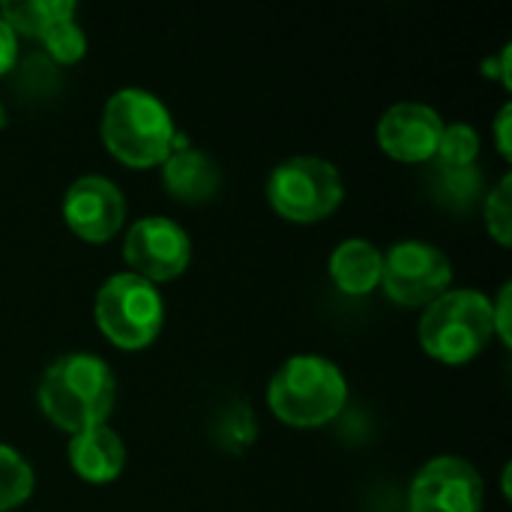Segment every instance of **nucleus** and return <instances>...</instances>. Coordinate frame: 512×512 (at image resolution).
<instances>
[{
    "mask_svg": "<svg viewBox=\"0 0 512 512\" xmlns=\"http://www.w3.org/2000/svg\"><path fill=\"white\" fill-rule=\"evenodd\" d=\"M384 255L369 240H345L330 255V279L348 297H363L381 285Z\"/></svg>",
    "mask_w": 512,
    "mask_h": 512,
    "instance_id": "4468645a",
    "label": "nucleus"
},
{
    "mask_svg": "<svg viewBox=\"0 0 512 512\" xmlns=\"http://www.w3.org/2000/svg\"><path fill=\"white\" fill-rule=\"evenodd\" d=\"M255 438H258V423H255V414L249 408L237 405L222 417V444L231 453L246 450Z\"/></svg>",
    "mask_w": 512,
    "mask_h": 512,
    "instance_id": "4be33fe9",
    "label": "nucleus"
},
{
    "mask_svg": "<svg viewBox=\"0 0 512 512\" xmlns=\"http://www.w3.org/2000/svg\"><path fill=\"white\" fill-rule=\"evenodd\" d=\"M42 48H45V57L57 66H72L84 57L87 51V36L84 30L75 24V18H66L60 21L45 39H42Z\"/></svg>",
    "mask_w": 512,
    "mask_h": 512,
    "instance_id": "aec40b11",
    "label": "nucleus"
},
{
    "mask_svg": "<svg viewBox=\"0 0 512 512\" xmlns=\"http://www.w3.org/2000/svg\"><path fill=\"white\" fill-rule=\"evenodd\" d=\"M174 123L159 96L141 87L117 90L102 111V141L129 168L162 165L174 150Z\"/></svg>",
    "mask_w": 512,
    "mask_h": 512,
    "instance_id": "7ed1b4c3",
    "label": "nucleus"
},
{
    "mask_svg": "<svg viewBox=\"0 0 512 512\" xmlns=\"http://www.w3.org/2000/svg\"><path fill=\"white\" fill-rule=\"evenodd\" d=\"M15 87L27 99H33V96H54L60 90L57 63H51L45 54H27L21 60V66H18Z\"/></svg>",
    "mask_w": 512,
    "mask_h": 512,
    "instance_id": "6ab92c4d",
    "label": "nucleus"
},
{
    "mask_svg": "<svg viewBox=\"0 0 512 512\" xmlns=\"http://www.w3.org/2000/svg\"><path fill=\"white\" fill-rule=\"evenodd\" d=\"M162 183H165V189H168V195L174 201L201 204V201H210L219 192L222 171L207 153L186 147L183 138L177 135L171 156L162 162Z\"/></svg>",
    "mask_w": 512,
    "mask_h": 512,
    "instance_id": "f8f14e48",
    "label": "nucleus"
},
{
    "mask_svg": "<svg viewBox=\"0 0 512 512\" xmlns=\"http://www.w3.org/2000/svg\"><path fill=\"white\" fill-rule=\"evenodd\" d=\"M69 465L72 471L93 483V486H105L114 483L123 468H126V447L120 441V435L108 426H96L87 429L81 435H72L69 441Z\"/></svg>",
    "mask_w": 512,
    "mask_h": 512,
    "instance_id": "ddd939ff",
    "label": "nucleus"
},
{
    "mask_svg": "<svg viewBox=\"0 0 512 512\" xmlns=\"http://www.w3.org/2000/svg\"><path fill=\"white\" fill-rule=\"evenodd\" d=\"M441 132L444 120L435 108L420 102H399L384 111L378 123V144L390 159L417 165L435 159Z\"/></svg>",
    "mask_w": 512,
    "mask_h": 512,
    "instance_id": "9b49d317",
    "label": "nucleus"
},
{
    "mask_svg": "<svg viewBox=\"0 0 512 512\" xmlns=\"http://www.w3.org/2000/svg\"><path fill=\"white\" fill-rule=\"evenodd\" d=\"M63 219L84 243H108L126 222V198L111 180L87 174L66 189Z\"/></svg>",
    "mask_w": 512,
    "mask_h": 512,
    "instance_id": "9d476101",
    "label": "nucleus"
},
{
    "mask_svg": "<svg viewBox=\"0 0 512 512\" xmlns=\"http://www.w3.org/2000/svg\"><path fill=\"white\" fill-rule=\"evenodd\" d=\"M6 126V108H3V102H0V129Z\"/></svg>",
    "mask_w": 512,
    "mask_h": 512,
    "instance_id": "bb28decb",
    "label": "nucleus"
},
{
    "mask_svg": "<svg viewBox=\"0 0 512 512\" xmlns=\"http://www.w3.org/2000/svg\"><path fill=\"white\" fill-rule=\"evenodd\" d=\"M510 189L512 177L510 174H504L501 183L486 195V228H489V234H492L501 246H510L512 243Z\"/></svg>",
    "mask_w": 512,
    "mask_h": 512,
    "instance_id": "412c9836",
    "label": "nucleus"
},
{
    "mask_svg": "<svg viewBox=\"0 0 512 512\" xmlns=\"http://www.w3.org/2000/svg\"><path fill=\"white\" fill-rule=\"evenodd\" d=\"M510 123H512V105H504L495 117V138H498V150L504 159H512V141H510Z\"/></svg>",
    "mask_w": 512,
    "mask_h": 512,
    "instance_id": "393cba45",
    "label": "nucleus"
},
{
    "mask_svg": "<svg viewBox=\"0 0 512 512\" xmlns=\"http://www.w3.org/2000/svg\"><path fill=\"white\" fill-rule=\"evenodd\" d=\"M348 384L336 363L318 354H297L267 384V408L285 426L318 429L342 414Z\"/></svg>",
    "mask_w": 512,
    "mask_h": 512,
    "instance_id": "f03ea898",
    "label": "nucleus"
},
{
    "mask_svg": "<svg viewBox=\"0 0 512 512\" xmlns=\"http://www.w3.org/2000/svg\"><path fill=\"white\" fill-rule=\"evenodd\" d=\"M510 294L512 285H504L498 300L492 303V327H495V336H501V342L510 348L512 336H510Z\"/></svg>",
    "mask_w": 512,
    "mask_h": 512,
    "instance_id": "5701e85b",
    "label": "nucleus"
},
{
    "mask_svg": "<svg viewBox=\"0 0 512 512\" xmlns=\"http://www.w3.org/2000/svg\"><path fill=\"white\" fill-rule=\"evenodd\" d=\"M432 192L435 198L462 213V210H471L480 195H483V174L477 165H468V168H438L435 171V183H432Z\"/></svg>",
    "mask_w": 512,
    "mask_h": 512,
    "instance_id": "dca6fc26",
    "label": "nucleus"
},
{
    "mask_svg": "<svg viewBox=\"0 0 512 512\" xmlns=\"http://www.w3.org/2000/svg\"><path fill=\"white\" fill-rule=\"evenodd\" d=\"M0 18L9 24V30L30 39H45L60 21L75 18L72 0H24V3H3Z\"/></svg>",
    "mask_w": 512,
    "mask_h": 512,
    "instance_id": "2eb2a0df",
    "label": "nucleus"
},
{
    "mask_svg": "<svg viewBox=\"0 0 512 512\" xmlns=\"http://www.w3.org/2000/svg\"><path fill=\"white\" fill-rule=\"evenodd\" d=\"M453 267L450 258L423 240H402L384 255L381 288L399 306H429L450 291Z\"/></svg>",
    "mask_w": 512,
    "mask_h": 512,
    "instance_id": "0eeeda50",
    "label": "nucleus"
},
{
    "mask_svg": "<svg viewBox=\"0 0 512 512\" xmlns=\"http://www.w3.org/2000/svg\"><path fill=\"white\" fill-rule=\"evenodd\" d=\"M510 57H512V48L507 45L504 51H501V57L495 60H486L483 63V69H486V75H492V78H501V84L504 87H512V78H510Z\"/></svg>",
    "mask_w": 512,
    "mask_h": 512,
    "instance_id": "a878e982",
    "label": "nucleus"
},
{
    "mask_svg": "<svg viewBox=\"0 0 512 512\" xmlns=\"http://www.w3.org/2000/svg\"><path fill=\"white\" fill-rule=\"evenodd\" d=\"M93 315L96 327L114 348L141 351L156 342L165 321V303L147 279L117 273L99 288Z\"/></svg>",
    "mask_w": 512,
    "mask_h": 512,
    "instance_id": "39448f33",
    "label": "nucleus"
},
{
    "mask_svg": "<svg viewBox=\"0 0 512 512\" xmlns=\"http://www.w3.org/2000/svg\"><path fill=\"white\" fill-rule=\"evenodd\" d=\"M36 477L24 456L6 444H0V512L21 507L33 495Z\"/></svg>",
    "mask_w": 512,
    "mask_h": 512,
    "instance_id": "f3484780",
    "label": "nucleus"
},
{
    "mask_svg": "<svg viewBox=\"0 0 512 512\" xmlns=\"http://www.w3.org/2000/svg\"><path fill=\"white\" fill-rule=\"evenodd\" d=\"M483 477L459 456L426 462L408 489V512H480Z\"/></svg>",
    "mask_w": 512,
    "mask_h": 512,
    "instance_id": "1a4fd4ad",
    "label": "nucleus"
},
{
    "mask_svg": "<svg viewBox=\"0 0 512 512\" xmlns=\"http://www.w3.org/2000/svg\"><path fill=\"white\" fill-rule=\"evenodd\" d=\"M42 414L63 432L81 435L87 429L105 426L114 411L117 381L105 360L96 354H66L57 357L36 390Z\"/></svg>",
    "mask_w": 512,
    "mask_h": 512,
    "instance_id": "f257e3e1",
    "label": "nucleus"
},
{
    "mask_svg": "<svg viewBox=\"0 0 512 512\" xmlns=\"http://www.w3.org/2000/svg\"><path fill=\"white\" fill-rule=\"evenodd\" d=\"M123 258L129 264V273L156 282H171L186 273L192 258L189 234L165 216H144L138 219L126 240H123Z\"/></svg>",
    "mask_w": 512,
    "mask_h": 512,
    "instance_id": "6e6552de",
    "label": "nucleus"
},
{
    "mask_svg": "<svg viewBox=\"0 0 512 512\" xmlns=\"http://www.w3.org/2000/svg\"><path fill=\"white\" fill-rule=\"evenodd\" d=\"M492 300L474 288L441 294L420 318L423 351L447 366L471 363L492 342Z\"/></svg>",
    "mask_w": 512,
    "mask_h": 512,
    "instance_id": "20e7f679",
    "label": "nucleus"
},
{
    "mask_svg": "<svg viewBox=\"0 0 512 512\" xmlns=\"http://www.w3.org/2000/svg\"><path fill=\"white\" fill-rule=\"evenodd\" d=\"M345 198L342 177L333 162L318 156H294L273 168L267 180L270 207L297 225H312L339 210Z\"/></svg>",
    "mask_w": 512,
    "mask_h": 512,
    "instance_id": "423d86ee",
    "label": "nucleus"
},
{
    "mask_svg": "<svg viewBox=\"0 0 512 512\" xmlns=\"http://www.w3.org/2000/svg\"><path fill=\"white\" fill-rule=\"evenodd\" d=\"M480 156V135L468 123H444L438 150H435V165L438 168H468L477 165Z\"/></svg>",
    "mask_w": 512,
    "mask_h": 512,
    "instance_id": "a211bd4d",
    "label": "nucleus"
},
{
    "mask_svg": "<svg viewBox=\"0 0 512 512\" xmlns=\"http://www.w3.org/2000/svg\"><path fill=\"white\" fill-rule=\"evenodd\" d=\"M15 60H18V36H15V33L9 30V24L0 18V75L12 72Z\"/></svg>",
    "mask_w": 512,
    "mask_h": 512,
    "instance_id": "b1692460",
    "label": "nucleus"
}]
</instances>
